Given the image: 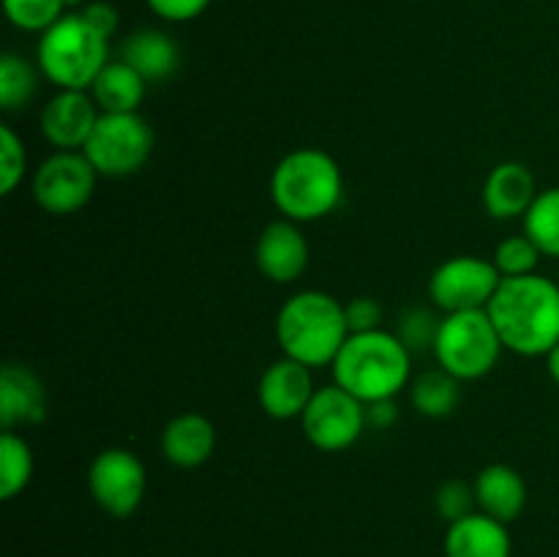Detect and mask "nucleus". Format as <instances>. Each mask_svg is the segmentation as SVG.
Here are the masks:
<instances>
[{"mask_svg":"<svg viewBox=\"0 0 559 557\" xmlns=\"http://www.w3.org/2000/svg\"><path fill=\"white\" fill-rule=\"evenodd\" d=\"M366 404L344 391L342 386L317 388L309 407L300 415V429L306 440L325 453H338L353 448L366 431Z\"/></svg>","mask_w":559,"mask_h":557,"instance_id":"obj_9","label":"nucleus"},{"mask_svg":"<svg viewBox=\"0 0 559 557\" xmlns=\"http://www.w3.org/2000/svg\"><path fill=\"white\" fill-rule=\"evenodd\" d=\"M502 273L491 260L475 254H459L437 265L429 278V300L442 311H475L486 309L495 298Z\"/></svg>","mask_w":559,"mask_h":557,"instance_id":"obj_10","label":"nucleus"},{"mask_svg":"<svg viewBox=\"0 0 559 557\" xmlns=\"http://www.w3.org/2000/svg\"><path fill=\"white\" fill-rule=\"evenodd\" d=\"M66 0H3L5 20L25 33H44L66 14Z\"/></svg>","mask_w":559,"mask_h":557,"instance_id":"obj_26","label":"nucleus"},{"mask_svg":"<svg viewBox=\"0 0 559 557\" xmlns=\"http://www.w3.org/2000/svg\"><path fill=\"white\" fill-rule=\"evenodd\" d=\"M344 197L342 167L320 147L289 151L273 167L271 200L284 218L298 224L331 216Z\"/></svg>","mask_w":559,"mask_h":557,"instance_id":"obj_4","label":"nucleus"},{"mask_svg":"<svg viewBox=\"0 0 559 557\" xmlns=\"http://www.w3.org/2000/svg\"><path fill=\"white\" fill-rule=\"evenodd\" d=\"M216 451V426L200 413H180L164 426L162 453L173 467H202Z\"/></svg>","mask_w":559,"mask_h":557,"instance_id":"obj_17","label":"nucleus"},{"mask_svg":"<svg viewBox=\"0 0 559 557\" xmlns=\"http://www.w3.org/2000/svg\"><path fill=\"white\" fill-rule=\"evenodd\" d=\"M33 467L36 462H33V451L25 437L3 429V437H0V497L14 500L16 495H22L33 478Z\"/></svg>","mask_w":559,"mask_h":557,"instance_id":"obj_24","label":"nucleus"},{"mask_svg":"<svg viewBox=\"0 0 559 557\" xmlns=\"http://www.w3.org/2000/svg\"><path fill=\"white\" fill-rule=\"evenodd\" d=\"M538 197V183L527 164L502 162L489 173L484 183V208L497 222L524 218Z\"/></svg>","mask_w":559,"mask_h":557,"instance_id":"obj_15","label":"nucleus"},{"mask_svg":"<svg viewBox=\"0 0 559 557\" xmlns=\"http://www.w3.org/2000/svg\"><path fill=\"white\" fill-rule=\"evenodd\" d=\"M120 60L140 71L147 82H162L178 71L180 47L169 33L156 27H142L120 44Z\"/></svg>","mask_w":559,"mask_h":557,"instance_id":"obj_20","label":"nucleus"},{"mask_svg":"<svg viewBox=\"0 0 559 557\" xmlns=\"http://www.w3.org/2000/svg\"><path fill=\"white\" fill-rule=\"evenodd\" d=\"M513 544L508 524L484 511L448 524L445 557H511Z\"/></svg>","mask_w":559,"mask_h":557,"instance_id":"obj_18","label":"nucleus"},{"mask_svg":"<svg viewBox=\"0 0 559 557\" xmlns=\"http://www.w3.org/2000/svg\"><path fill=\"white\" fill-rule=\"evenodd\" d=\"M435 508L448 524L469 517V513L478 508V502H475L473 484H467V481H445V484L437 489Z\"/></svg>","mask_w":559,"mask_h":557,"instance_id":"obj_30","label":"nucleus"},{"mask_svg":"<svg viewBox=\"0 0 559 557\" xmlns=\"http://www.w3.org/2000/svg\"><path fill=\"white\" fill-rule=\"evenodd\" d=\"M502 349L506 347L489 311L475 309L442 315L431 353L440 369H445L456 380L469 382L489 375L500 364Z\"/></svg>","mask_w":559,"mask_h":557,"instance_id":"obj_6","label":"nucleus"},{"mask_svg":"<svg viewBox=\"0 0 559 557\" xmlns=\"http://www.w3.org/2000/svg\"><path fill=\"white\" fill-rule=\"evenodd\" d=\"M27 175V151L22 137L9 123L0 126V194H14Z\"/></svg>","mask_w":559,"mask_h":557,"instance_id":"obj_28","label":"nucleus"},{"mask_svg":"<svg viewBox=\"0 0 559 557\" xmlns=\"http://www.w3.org/2000/svg\"><path fill=\"white\" fill-rule=\"evenodd\" d=\"M254 257L262 276L276 284H293L309 268V240L300 233L298 222L278 218L262 229Z\"/></svg>","mask_w":559,"mask_h":557,"instance_id":"obj_14","label":"nucleus"},{"mask_svg":"<svg viewBox=\"0 0 559 557\" xmlns=\"http://www.w3.org/2000/svg\"><path fill=\"white\" fill-rule=\"evenodd\" d=\"M557 431H559V420H557Z\"/></svg>","mask_w":559,"mask_h":557,"instance_id":"obj_38","label":"nucleus"},{"mask_svg":"<svg viewBox=\"0 0 559 557\" xmlns=\"http://www.w3.org/2000/svg\"><path fill=\"white\" fill-rule=\"evenodd\" d=\"M41 69L16 52H3L0 58V109L16 112L36 98Z\"/></svg>","mask_w":559,"mask_h":557,"instance_id":"obj_23","label":"nucleus"},{"mask_svg":"<svg viewBox=\"0 0 559 557\" xmlns=\"http://www.w3.org/2000/svg\"><path fill=\"white\" fill-rule=\"evenodd\" d=\"M524 235L538 246L540 254L559 260V186L538 191L524 213Z\"/></svg>","mask_w":559,"mask_h":557,"instance_id":"obj_25","label":"nucleus"},{"mask_svg":"<svg viewBox=\"0 0 559 557\" xmlns=\"http://www.w3.org/2000/svg\"><path fill=\"white\" fill-rule=\"evenodd\" d=\"M442 317H437L431 309L424 306H413V309L404 311L399 317L396 336L407 344L409 353H426V349H435L437 331H440Z\"/></svg>","mask_w":559,"mask_h":557,"instance_id":"obj_29","label":"nucleus"},{"mask_svg":"<svg viewBox=\"0 0 559 557\" xmlns=\"http://www.w3.org/2000/svg\"><path fill=\"white\" fill-rule=\"evenodd\" d=\"M47 415V391L36 371L22 364H9L0 371V424L16 431V426H33Z\"/></svg>","mask_w":559,"mask_h":557,"instance_id":"obj_16","label":"nucleus"},{"mask_svg":"<svg viewBox=\"0 0 559 557\" xmlns=\"http://www.w3.org/2000/svg\"><path fill=\"white\" fill-rule=\"evenodd\" d=\"M557 284H559V273H557Z\"/></svg>","mask_w":559,"mask_h":557,"instance_id":"obj_37","label":"nucleus"},{"mask_svg":"<svg viewBox=\"0 0 559 557\" xmlns=\"http://www.w3.org/2000/svg\"><path fill=\"white\" fill-rule=\"evenodd\" d=\"M540 249L527 238V235H511V238H502L497 244L495 257L491 262L497 265V271L502 273V278L511 276H527V273H535L540 262Z\"/></svg>","mask_w":559,"mask_h":557,"instance_id":"obj_27","label":"nucleus"},{"mask_svg":"<svg viewBox=\"0 0 559 557\" xmlns=\"http://www.w3.org/2000/svg\"><path fill=\"white\" fill-rule=\"evenodd\" d=\"M478 511L500 519V522H516L527 508V484L524 475L511 464H489L478 473L473 484Z\"/></svg>","mask_w":559,"mask_h":557,"instance_id":"obj_19","label":"nucleus"},{"mask_svg":"<svg viewBox=\"0 0 559 557\" xmlns=\"http://www.w3.org/2000/svg\"><path fill=\"white\" fill-rule=\"evenodd\" d=\"M333 382L364 404L396 399L413 382V353L391 331L349 333L331 364Z\"/></svg>","mask_w":559,"mask_h":557,"instance_id":"obj_2","label":"nucleus"},{"mask_svg":"<svg viewBox=\"0 0 559 557\" xmlns=\"http://www.w3.org/2000/svg\"><path fill=\"white\" fill-rule=\"evenodd\" d=\"M459 399H462V380L448 375L440 366L429 371H420L409 382V402H413V407L424 418H448L456 410Z\"/></svg>","mask_w":559,"mask_h":557,"instance_id":"obj_22","label":"nucleus"},{"mask_svg":"<svg viewBox=\"0 0 559 557\" xmlns=\"http://www.w3.org/2000/svg\"><path fill=\"white\" fill-rule=\"evenodd\" d=\"M87 489L104 513L115 519L131 517L145 500V464L129 448H104L87 467Z\"/></svg>","mask_w":559,"mask_h":557,"instance_id":"obj_11","label":"nucleus"},{"mask_svg":"<svg viewBox=\"0 0 559 557\" xmlns=\"http://www.w3.org/2000/svg\"><path fill=\"white\" fill-rule=\"evenodd\" d=\"M82 16H85L87 22H91L93 27H96L102 36H112L115 31H118V11H115V5H109L107 0H93V3H85L82 5Z\"/></svg>","mask_w":559,"mask_h":557,"instance_id":"obj_33","label":"nucleus"},{"mask_svg":"<svg viewBox=\"0 0 559 557\" xmlns=\"http://www.w3.org/2000/svg\"><path fill=\"white\" fill-rule=\"evenodd\" d=\"M344 317H347V328L349 333H369L382 328V311L380 300L369 298V295H358L349 304H344Z\"/></svg>","mask_w":559,"mask_h":557,"instance_id":"obj_31","label":"nucleus"},{"mask_svg":"<svg viewBox=\"0 0 559 557\" xmlns=\"http://www.w3.org/2000/svg\"><path fill=\"white\" fill-rule=\"evenodd\" d=\"M147 9L164 22H191L207 11L213 0H145Z\"/></svg>","mask_w":559,"mask_h":557,"instance_id":"obj_32","label":"nucleus"},{"mask_svg":"<svg viewBox=\"0 0 559 557\" xmlns=\"http://www.w3.org/2000/svg\"><path fill=\"white\" fill-rule=\"evenodd\" d=\"M546 371H549L551 382L559 388V344L551 347V353L546 355Z\"/></svg>","mask_w":559,"mask_h":557,"instance_id":"obj_35","label":"nucleus"},{"mask_svg":"<svg viewBox=\"0 0 559 557\" xmlns=\"http://www.w3.org/2000/svg\"><path fill=\"white\" fill-rule=\"evenodd\" d=\"M396 418H399V413H396V404H393V399L366 404V424H369L371 429H388V426L396 424Z\"/></svg>","mask_w":559,"mask_h":557,"instance_id":"obj_34","label":"nucleus"},{"mask_svg":"<svg viewBox=\"0 0 559 557\" xmlns=\"http://www.w3.org/2000/svg\"><path fill=\"white\" fill-rule=\"evenodd\" d=\"M109 63V38L102 36L82 11H66L41 33L36 66L58 91H91L98 71Z\"/></svg>","mask_w":559,"mask_h":557,"instance_id":"obj_5","label":"nucleus"},{"mask_svg":"<svg viewBox=\"0 0 559 557\" xmlns=\"http://www.w3.org/2000/svg\"><path fill=\"white\" fill-rule=\"evenodd\" d=\"M82 153L102 178H129L153 153V129L140 112H102Z\"/></svg>","mask_w":559,"mask_h":557,"instance_id":"obj_7","label":"nucleus"},{"mask_svg":"<svg viewBox=\"0 0 559 557\" xmlns=\"http://www.w3.org/2000/svg\"><path fill=\"white\" fill-rule=\"evenodd\" d=\"M314 377L309 366L293 358H278L262 371L257 386V402L262 413L276 420H293L304 415L314 396Z\"/></svg>","mask_w":559,"mask_h":557,"instance_id":"obj_13","label":"nucleus"},{"mask_svg":"<svg viewBox=\"0 0 559 557\" xmlns=\"http://www.w3.org/2000/svg\"><path fill=\"white\" fill-rule=\"evenodd\" d=\"M349 339L344 304L322 289H300L289 295L276 315V342L284 358L309 369H322L336 360Z\"/></svg>","mask_w":559,"mask_h":557,"instance_id":"obj_3","label":"nucleus"},{"mask_svg":"<svg viewBox=\"0 0 559 557\" xmlns=\"http://www.w3.org/2000/svg\"><path fill=\"white\" fill-rule=\"evenodd\" d=\"M98 178L82 151H55L33 169V202L49 216H71L91 202Z\"/></svg>","mask_w":559,"mask_h":557,"instance_id":"obj_8","label":"nucleus"},{"mask_svg":"<svg viewBox=\"0 0 559 557\" xmlns=\"http://www.w3.org/2000/svg\"><path fill=\"white\" fill-rule=\"evenodd\" d=\"M147 80L126 60H109L91 85V96L102 112H136L145 98Z\"/></svg>","mask_w":559,"mask_h":557,"instance_id":"obj_21","label":"nucleus"},{"mask_svg":"<svg viewBox=\"0 0 559 557\" xmlns=\"http://www.w3.org/2000/svg\"><path fill=\"white\" fill-rule=\"evenodd\" d=\"M102 109L87 91H58L38 115L41 137L55 151H82L96 129Z\"/></svg>","mask_w":559,"mask_h":557,"instance_id":"obj_12","label":"nucleus"},{"mask_svg":"<svg viewBox=\"0 0 559 557\" xmlns=\"http://www.w3.org/2000/svg\"><path fill=\"white\" fill-rule=\"evenodd\" d=\"M66 5H69V9H74V5H85V0H66Z\"/></svg>","mask_w":559,"mask_h":557,"instance_id":"obj_36","label":"nucleus"},{"mask_svg":"<svg viewBox=\"0 0 559 557\" xmlns=\"http://www.w3.org/2000/svg\"><path fill=\"white\" fill-rule=\"evenodd\" d=\"M486 311L500 333L502 347L522 358H546L559 344L557 278L540 273L502 278Z\"/></svg>","mask_w":559,"mask_h":557,"instance_id":"obj_1","label":"nucleus"}]
</instances>
